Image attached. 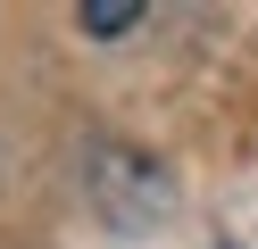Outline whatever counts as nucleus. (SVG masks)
Listing matches in <instances>:
<instances>
[{"mask_svg": "<svg viewBox=\"0 0 258 249\" xmlns=\"http://www.w3.org/2000/svg\"><path fill=\"white\" fill-rule=\"evenodd\" d=\"M142 25V0H92L84 9V33H100V42H117V33Z\"/></svg>", "mask_w": 258, "mask_h": 249, "instance_id": "obj_1", "label": "nucleus"}]
</instances>
